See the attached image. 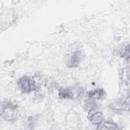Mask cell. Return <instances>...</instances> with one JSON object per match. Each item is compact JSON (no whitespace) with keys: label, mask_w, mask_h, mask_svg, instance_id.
Listing matches in <instances>:
<instances>
[{"label":"cell","mask_w":130,"mask_h":130,"mask_svg":"<svg viewBox=\"0 0 130 130\" xmlns=\"http://www.w3.org/2000/svg\"><path fill=\"white\" fill-rule=\"evenodd\" d=\"M1 115L6 120L13 121L17 117L15 106L10 102H4L1 105Z\"/></svg>","instance_id":"6da1fadb"},{"label":"cell","mask_w":130,"mask_h":130,"mask_svg":"<svg viewBox=\"0 0 130 130\" xmlns=\"http://www.w3.org/2000/svg\"><path fill=\"white\" fill-rule=\"evenodd\" d=\"M30 79L26 76L20 78L18 81L17 84L19 88L23 92H29L34 89V84H32Z\"/></svg>","instance_id":"7a4b0ae2"},{"label":"cell","mask_w":130,"mask_h":130,"mask_svg":"<svg viewBox=\"0 0 130 130\" xmlns=\"http://www.w3.org/2000/svg\"><path fill=\"white\" fill-rule=\"evenodd\" d=\"M81 57L82 54L80 51H77L74 52L67 61V65L71 68L77 67L81 59Z\"/></svg>","instance_id":"3957f363"},{"label":"cell","mask_w":130,"mask_h":130,"mask_svg":"<svg viewBox=\"0 0 130 130\" xmlns=\"http://www.w3.org/2000/svg\"><path fill=\"white\" fill-rule=\"evenodd\" d=\"M105 92L104 90L102 89H96L94 90L90 91L88 93L89 98H93L96 99H101L104 95Z\"/></svg>","instance_id":"277c9868"},{"label":"cell","mask_w":130,"mask_h":130,"mask_svg":"<svg viewBox=\"0 0 130 130\" xmlns=\"http://www.w3.org/2000/svg\"><path fill=\"white\" fill-rule=\"evenodd\" d=\"M99 129H118L117 125L112 121L107 120L105 121Z\"/></svg>","instance_id":"5b68a950"},{"label":"cell","mask_w":130,"mask_h":130,"mask_svg":"<svg viewBox=\"0 0 130 130\" xmlns=\"http://www.w3.org/2000/svg\"><path fill=\"white\" fill-rule=\"evenodd\" d=\"M59 96L60 98L71 99L73 98V93L70 88H62L59 91Z\"/></svg>","instance_id":"8992f818"},{"label":"cell","mask_w":130,"mask_h":130,"mask_svg":"<svg viewBox=\"0 0 130 130\" xmlns=\"http://www.w3.org/2000/svg\"><path fill=\"white\" fill-rule=\"evenodd\" d=\"M103 115L101 112H97L94 114L91 117V122L95 124H99L103 120Z\"/></svg>","instance_id":"52a82bcc"},{"label":"cell","mask_w":130,"mask_h":130,"mask_svg":"<svg viewBox=\"0 0 130 130\" xmlns=\"http://www.w3.org/2000/svg\"><path fill=\"white\" fill-rule=\"evenodd\" d=\"M96 108L95 103L93 100H88L85 103V108L88 110H93Z\"/></svg>","instance_id":"ba28073f"},{"label":"cell","mask_w":130,"mask_h":130,"mask_svg":"<svg viewBox=\"0 0 130 130\" xmlns=\"http://www.w3.org/2000/svg\"><path fill=\"white\" fill-rule=\"evenodd\" d=\"M84 93V89L83 88L80 87L77 90V94L78 96H82Z\"/></svg>","instance_id":"9c48e42d"}]
</instances>
